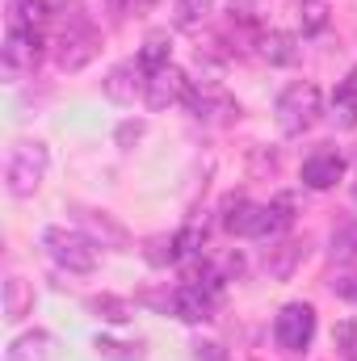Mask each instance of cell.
I'll use <instances>...</instances> for the list:
<instances>
[{
	"label": "cell",
	"instance_id": "13",
	"mask_svg": "<svg viewBox=\"0 0 357 361\" xmlns=\"http://www.w3.org/2000/svg\"><path fill=\"white\" fill-rule=\"evenodd\" d=\"M303 257H307V235H303V240H282V244H273L265 252L261 269H265L273 281H290V273L298 269Z\"/></svg>",
	"mask_w": 357,
	"mask_h": 361
},
{
	"label": "cell",
	"instance_id": "14",
	"mask_svg": "<svg viewBox=\"0 0 357 361\" xmlns=\"http://www.w3.org/2000/svg\"><path fill=\"white\" fill-rule=\"evenodd\" d=\"M257 55L265 59L269 68H290V63H298V38L294 34H282V30H269L257 38Z\"/></svg>",
	"mask_w": 357,
	"mask_h": 361
},
{
	"label": "cell",
	"instance_id": "22",
	"mask_svg": "<svg viewBox=\"0 0 357 361\" xmlns=\"http://www.w3.org/2000/svg\"><path fill=\"white\" fill-rule=\"evenodd\" d=\"M332 126L337 130H349L357 126V85H341V89L332 92Z\"/></svg>",
	"mask_w": 357,
	"mask_h": 361
},
{
	"label": "cell",
	"instance_id": "19",
	"mask_svg": "<svg viewBox=\"0 0 357 361\" xmlns=\"http://www.w3.org/2000/svg\"><path fill=\"white\" fill-rule=\"evenodd\" d=\"M47 357H51V336L47 332H25L4 353V361H47Z\"/></svg>",
	"mask_w": 357,
	"mask_h": 361
},
{
	"label": "cell",
	"instance_id": "15",
	"mask_svg": "<svg viewBox=\"0 0 357 361\" xmlns=\"http://www.w3.org/2000/svg\"><path fill=\"white\" fill-rule=\"evenodd\" d=\"M55 21V0H13L8 4V25L13 30H42Z\"/></svg>",
	"mask_w": 357,
	"mask_h": 361
},
{
	"label": "cell",
	"instance_id": "8",
	"mask_svg": "<svg viewBox=\"0 0 357 361\" xmlns=\"http://www.w3.org/2000/svg\"><path fill=\"white\" fill-rule=\"evenodd\" d=\"M101 92H105L114 105H135V101L147 92V72H143V63H118V68H109L105 80H101Z\"/></svg>",
	"mask_w": 357,
	"mask_h": 361
},
{
	"label": "cell",
	"instance_id": "1",
	"mask_svg": "<svg viewBox=\"0 0 357 361\" xmlns=\"http://www.w3.org/2000/svg\"><path fill=\"white\" fill-rule=\"evenodd\" d=\"M55 25H59V38H55V63L63 72H80L85 63L97 59L101 51V34L92 30V21L85 17V8L76 0L68 4H55Z\"/></svg>",
	"mask_w": 357,
	"mask_h": 361
},
{
	"label": "cell",
	"instance_id": "10",
	"mask_svg": "<svg viewBox=\"0 0 357 361\" xmlns=\"http://www.w3.org/2000/svg\"><path fill=\"white\" fill-rule=\"evenodd\" d=\"M261 214H265V206L248 202L244 193L223 202V227L231 235H240V240H261Z\"/></svg>",
	"mask_w": 357,
	"mask_h": 361
},
{
	"label": "cell",
	"instance_id": "9",
	"mask_svg": "<svg viewBox=\"0 0 357 361\" xmlns=\"http://www.w3.org/2000/svg\"><path fill=\"white\" fill-rule=\"evenodd\" d=\"M341 177H345V156H341L332 143L315 147V152L303 160V185H307V189H332Z\"/></svg>",
	"mask_w": 357,
	"mask_h": 361
},
{
	"label": "cell",
	"instance_id": "4",
	"mask_svg": "<svg viewBox=\"0 0 357 361\" xmlns=\"http://www.w3.org/2000/svg\"><path fill=\"white\" fill-rule=\"evenodd\" d=\"M42 248L51 252V261L68 273H92L97 269V240H89L76 227H47L42 231Z\"/></svg>",
	"mask_w": 357,
	"mask_h": 361
},
{
	"label": "cell",
	"instance_id": "18",
	"mask_svg": "<svg viewBox=\"0 0 357 361\" xmlns=\"http://www.w3.org/2000/svg\"><path fill=\"white\" fill-rule=\"evenodd\" d=\"M169 55H173V38H169V30H152V34L143 38L139 63H143V72H160V68H169Z\"/></svg>",
	"mask_w": 357,
	"mask_h": 361
},
{
	"label": "cell",
	"instance_id": "11",
	"mask_svg": "<svg viewBox=\"0 0 357 361\" xmlns=\"http://www.w3.org/2000/svg\"><path fill=\"white\" fill-rule=\"evenodd\" d=\"M76 227L97 240V244H109V248H126L131 244V235H126V227L114 219V214H105V210H89V206H76Z\"/></svg>",
	"mask_w": 357,
	"mask_h": 361
},
{
	"label": "cell",
	"instance_id": "6",
	"mask_svg": "<svg viewBox=\"0 0 357 361\" xmlns=\"http://www.w3.org/2000/svg\"><path fill=\"white\" fill-rule=\"evenodd\" d=\"M185 109L202 122V126H231L240 118V105L231 92H223L219 85H189L185 89Z\"/></svg>",
	"mask_w": 357,
	"mask_h": 361
},
{
	"label": "cell",
	"instance_id": "29",
	"mask_svg": "<svg viewBox=\"0 0 357 361\" xmlns=\"http://www.w3.org/2000/svg\"><path fill=\"white\" fill-rule=\"evenodd\" d=\"M193 361H227V353H223V345H214V341H198V345H193Z\"/></svg>",
	"mask_w": 357,
	"mask_h": 361
},
{
	"label": "cell",
	"instance_id": "25",
	"mask_svg": "<svg viewBox=\"0 0 357 361\" xmlns=\"http://www.w3.org/2000/svg\"><path fill=\"white\" fill-rule=\"evenodd\" d=\"M89 311L97 319H105V324H126L131 319V302L118 298V294H97V298H89Z\"/></svg>",
	"mask_w": 357,
	"mask_h": 361
},
{
	"label": "cell",
	"instance_id": "5",
	"mask_svg": "<svg viewBox=\"0 0 357 361\" xmlns=\"http://www.w3.org/2000/svg\"><path fill=\"white\" fill-rule=\"evenodd\" d=\"M47 55V38L42 30H13L4 34V47H0V63H4V76L8 80H21V76H34L38 63Z\"/></svg>",
	"mask_w": 357,
	"mask_h": 361
},
{
	"label": "cell",
	"instance_id": "21",
	"mask_svg": "<svg viewBox=\"0 0 357 361\" xmlns=\"http://www.w3.org/2000/svg\"><path fill=\"white\" fill-rule=\"evenodd\" d=\"M210 13H214V0H177L173 4V25L177 30H198V25L210 21Z\"/></svg>",
	"mask_w": 357,
	"mask_h": 361
},
{
	"label": "cell",
	"instance_id": "17",
	"mask_svg": "<svg viewBox=\"0 0 357 361\" xmlns=\"http://www.w3.org/2000/svg\"><path fill=\"white\" fill-rule=\"evenodd\" d=\"M30 311H34V286L25 277H8L4 281V319L8 324H21Z\"/></svg>",
	"mask_w": 357,
	"mask_h": 361
},
{
	"label": "cell",
	"instance_id": "16",
	"mask_svg": "<svg viewBox=\"0 0 357 361\" xmlns=\"http://www.w3.org/2000/svg\"><path fill=\"white\" fill-rule=\"evenodd\" d=\"M294 223V193H277L261 214V240H277L282 231H290Z\"/></svg>",
	"mask_w": 357,
	"mask_h": 361
},
{
	"label": "cell",
	"instance_id": "27",
	"mask_svg": "<svg viewBox=\"0 0 357 361\" xmlns=\"http://www.w3.org/2000/svg\"><path fill=\"white\" fill-rule=\"evenodd\" d=\"M324 25H328V8L320 0H307L303 4V34H320Z\"/></svg>",
	"mask_w": 357,
	"mask_h": 361
},
{
	"label": "cell",
	"instance_id": "28",
	"mask_svg": "<svg viewBox=\"0 0 357 361\" xmlns=\"http://www.w3.org/2000/svg\"><path fill=\"white\" fill-rule=\"evenodd\" d=\"M143 130H147L143 122H122V126L114 130V143H118V147H135V143L143 139Z\"/></svg>",
	"mask_w": 357,
	"mask_h": 361
},
{
	"label": "cell",
	"instance_id": "26",
	"mask_svg": "<svg viewBox=\"0 0 357 361\" xmlns=\"http://www.w3.org/2000/svg\"><path fill=\"white\" fill-rule=\"evenodd\" d=\"M332 341H337V353L345 361H357V324L353 319H345V324H337V332H332Z\"/></svg>",
	"mask_w": 357,
	"mask_h": 361
},
{
	"label": "cell",
	"instance_id": "7",
	"mask_svg": "<svg viewBox=\"0 0 357 361\" xmlns=\"http://www.w3.org/2000/svg\"><path fill=\"white\" fill-rule=\"evenodd\" d=\"M273 341L282 353H303L315 341V307L311 302H286L273 319Z\"/></svg>",
	"mask_w": 357,
	"mask_h": 361
},
{
	"label": "cell",
	"instance_id": "3",
	"mask_svg": "<svg viewBox=\"0 0 357 361\" xmlns=\"http://www.w3.org/2000/svg\"><path fill=\"white\" fill-rule=\"evenodd\" d=\"M273 118H277V130H282V135H303V130H311L315 118H320V89H315L311 80L286 85L282 97H277V105H273Z\"/></svg>",
	"mask_w": 357,
	"mask_h": 361
},
{
	"label": "cell",
	"instance_id": "20",
	"mask_svg": "<svg viewBox=\"0 0 357 361\" xmlns=\"http://www.w3.org/2000/svg\"><path fill=\"white\" fill-rule=\"evenodd\" d=\"M332 261L337 265H353L357 261V214L353 219H345V223H337V231H332Z\"/></svg>",
	"mask_w": 357,
	"mask_h": 361
},
{
	"label": "cell",
	"instance_id": "23",
	"mask_svg": "<svg viewBox=\"0 0 357 361\" xmlns=\"http://www.w3.org/2000/svg\"><path fill=\"white\" fill-rule=\"evenodd\" d=\"M92 349H97V357H105V361H143V357H147L143 341L126 345V341H114V336H97V341H92Z\"/></svg>",
	"mask_w": 357,
	"mask_h": 361
},
{
	"label": "cell",
	"instance_id": "24",
	"mask_svg": "<svg viewBox=\"0 0 357 361\" xmlns=\"http://www.w3.org/2000/svg\"><path fill=\"white\" fill-rule=\"evenodd\" d=\"M143 257H147V265H152V269L177 265V261H181L177 235H152V240H147V248H143Z\"/></svg>",
	"mask_w": 357,
	"mask_h": 361
},
{
	"label": "cell",
	"instance_id": "12",
	"mask_svg": "<svg viewBox=\"0 0 357 361\" xmlns=\"http://www.w3.org/2000/svg\"><path fill=\"white\" fill-rule=\"evenodd\" d=\"M185 89H189L185 72L169 63V68H160V72H147V92H143V101H147L152 109H169V105L185 101Z\"/></svg>",
	"mask_w": 357,
	"mask_h": 361
},
{
	"label": "cell",
	"instance_id": "2",
	"mask_svg": "<svg viewBox=\"0 0 357 361\" xmlns=\"http://www.w3.org/2000/svg\"><path fill=\"white\" fill-rule=\"evenodd\" d=\"M47 164H51V152L47 143L38 139H17L8 147V160H4V185L13 197H34L38 185L47 177Z\"/></svg>",
	"mask_w": 357,
	"mask_h": 361
}]
</instances>
